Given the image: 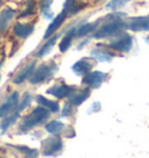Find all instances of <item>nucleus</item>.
Here are the masks:
<instances>
[{"mask_svg":"<svg viewBox=\"0 0 149 158\" xmlns=\"http://www.w3.org/2000/svg\"><path fill=\"white\" fill-rule=\"evenodd\" d=\"M124 16L125 14L122 13H114V14H109V16H106L107 19H109V21L105 22L97 28V30L93 33V37L97 40H104L118 37L120 35H122L126 31V29H128L127 22L121 19Z\"/></svg>","mask_w":149,"mask_h":158,"instance_id":"1","label":"nucleus"},{"mask_svg":"<svg viewBox=\"0 0 149 158\" xmlns=\"http://www.w3.org/2000/svg\"><path fill=\"white\" fill-rule=\"evenodd\" d=\"M50 114H51V112L49 109L39 105L37 107H35L33 109L32 113L21 118V122L19 124V130L25 133L30 129H34L39 126L45 124L49 120Z\"/></svg>","mask_w":149,"mask_h":158,"instance_id":"2","label":"nucleus"},{"mask_svg":"<svg viewBox=\"0 0 149 158\" xmlns=\"http://www.w3.org/2000/svg\"><path fill=\"white\" fill-rule=\"evenodd\" d=\"M57 70H58V65L56 64L54 60H51L49 63L41 64L39 68H35L33 74L30 76V84L37 85L45 83V81L54 77V74L57 72Z\"/></svg>","mask_w":149,"mask_h":158,"instance_id":"3","label":"nucleus"},{"mask_svg":"<svg viewBox=\"0 0 149 158\" xmlns=\"http://www.w3.org/2000/svg\"><path fill=\"white\" fill-rule=\"evenodd\" d=\"M99 47H105L107 49H112L113 51H118V52H128L133 47V39L128 33H124L113 41H111L109 43L99 44Z\"/></svg>","mask_w":149,"mask_h":158,"instance_id":"4","label":"nucleus"},{"mask_svg":"<svg viewBox=\"0 0 149 158\" xmlns=\"http://www.w3.org/2000/svg\"><path fill=\"white\" fill-rule=\"evenodd\" d=\"M42 147V155L45 156H55L58 152L62 151L63 149V141L61 138L60 134L57 135H53L49 137H47L45 139L42 141L41 143Z\"/></svg>","mask_w":149,"mask_h":158,"instance_id":"5","label":"nucleus"},{"mask_svg":"<svg viewBox=\"0 0 149 158\" xmlns=\"http://www.w3.org/2000/svg\"><path fill=\"white\" fill-rule=\"evenodd\" d=\"M19 100H20V94L19 92H12V93L6 98V101L0 105V118H5L11 113L14 112V109L18 108L19 105Z\"/></svg>","mask_w":149,"mask_h":158,"instance_id":"6","label":"nucleus"},{"mask_svg":"<svg viewBox=\"0 0 149 158\" xmlns=\"http://www.w3.org/2000/svg\"><path fill=\"white\" fill-rule=\"evenodd\" d=\"M77 91L78 89H77V87H74V86H70V85H65V84H58V85H54L53 87L47 89V93L57 99H64V98H70Z\"/></svg>","mask_w":149,"mask_h":158,"instance_id":"7","label":"nucleus"},{"mask_svg":"<svg viewBox=\"0 0 149 158\" xmlns=\"http://www.w3.org/2000/svg\"><path fill=\"white\" fill-rule=\"evenodd\" d=\"M107 77V74L101 72V71H91L89 73L84 76V78L82 80V83L86 85L90 89H99L101 84L105 81V79Z\"/></svg>","mask_w":149,"mask_h":158,"instance_id":"8","label":"nucleus"},{"mask_svg":"<svg viewBox=\"0 0 149 158\" xmlns=\"http://www.w3.org/2000/svg\"><path fill=\"white\" fill-rule=\"evenodd\" d=\"M127 28L132 31H149V15L136 16L126 20Z\"/></svg>","mask_w":149,"mask_h":158,"instance_id":"9","label":"nucleus"},{"mask_svg":"<svg viewBox=\"0 0 149 158\" xmlns=\"http://www.w3.org/2000/svg\"><path fill=\"white\" fill-rule=\"evenodd\" d=\"M35 25L34 22H28V23H22V22H16L13 27V34L18 39L26 40L29 37L30 35L34 33Z\"/></svg>","mask_w":149,"mask_h":158,"instance_id":"10","label":"nucleus"},{"mask_svg":"<svg viewBox=\"0 0 149 158\" xmlns=\"http://www.w3.org/2000/svg\"><path fill=\"white\" fill-rule=\"evenodd\" d=\"M35 68H36V60H32L28 64H26L22 69H20V71L16 73L14 78H13V84L15 85H20L23 81H26L27 79L30 78V76L33 74Z\"/></svg>","mask_w":149,"mask_h":158,"instance_id":"11","label":"nucleus"},{"mask_svg":"<svg viewBox=\"0 0 149 158\" xmlns=\"http://www.w3.org/2000/svg\"><path fill=\"white\" fill-rule=\"evenodd\" d=\"M72 71L77 76H80V77H84L86 74L91 72V70L93 69V62H92V58H82L79 59L78 62H76L74 65H72Z\"/></svg>","mask_w":149,"mask_h":158,"instance_id":"12","label":"nucleus"},{"mask_svg":"<svg viewBox=\"0 0 149 158\" xmlns=\"http://www.w3.org/2000/svg\"><path fill=\"white\" fill-rule=\"evenodd\" d=\"M66 18H68V13H66V10L63 8L62 12H61L60 14L57 15V16L51 21V23L49 25V27L47 28V30H45V36H43L45 40L49 39L51 35H54L55 31H56V30H58V28L62 26V23L64 22Z\"/></svg>","mask_w":149,"mask_h":158,"instance_id":"13","label":"nucleus"},{"mask_svg":"<svg viewBox=\"0 0 149 158\" xmlns=\"http://www.w3.org/2000/svg\"><path fill=\"white\" fill-rule=\"evenodd\" d=\"M117 56V51H112V49H93L91 50V57L98 62H111Z\"/></svg>","mask_w":149,"mask_h":158,"instance_id":"14","label":"nucleus"},{"mask_svg":"<svg viewBox=\"0 0 149 158\" xmlns=\"http://www.w3.org/2000/svg\"><path fill=\"white\" fill-rule=\"evenodd\" d=\"M89 6L87 2H84V1H78V0H65L64 2V8L68 13V16H72V15H76L77 13H79L80 10H83L84 8H86Z\"/></svg>","mask_w":149,"mask_h":158,"instance_id":"15","label":"nucleus"},{"mask_svg":"<svg viewBox=\"0 0 149 158\" xmlns=\"http://www.w3.org/2000/svg\"><path fill=\"white\" fill-rule=\"evenodd\" d=\"M15 16V10L7 7L0 12V33H5Z\"/></svg>","mask_w":149,"mask_h":158,"instance_id":"16","label":"nucleus"},{"mask_svg":"<svg viewBox=\"0 0 149 158\" xmlns=\"http://www.w3.org/2000/svg\"><path fill=\"white\" fill-rule=\"evenodd\" d=\"M100 22H101V19L95 21L93 23H84V25H82L76 29V37H84V36H87L91 33H95L97 28L99 27Z\"/></svg>","mask_w":149,"mask_h":158,"instance_id":"17","label":"nucleus"},{"mask_svg":"<svg viewBox=\"0 0 149 158\" xmlns=\"http://www.w3.org/2000/svg\"><path fill=\"white\" fill-rule=\"evenodd\" d=\"M90 94H91V89H90V87H86V89H82V91H77L74 94H72L71 97L69 98V102L74 107H77V106H79V105H82L83 102H84L86 99L90 97Z\"/></svg>","mask_w":149,"mask_h":158,"instance_id":"18","label":"nucleus"},{"mask_svg":"<svg viewBox=\"0 0 149 158\" xmlns=\"http://www.w3.org/2000/svg\"><path fill=\"white\" fill-rule=\"evenodd\" d=\"M36 101L37 104L43 106L45 108H48L51 112V113H57L60 110V104L57 101H53V100H49L47 99L43 95H36Z\"/></svg>","mask_w":149,"mask_h":158,"instance_id":"19","label":"nucleus"},{"mask_svg":"<svg viewBox=\"0 0 149 158\" xmlns=\"http://www.w3.org/2000/svg\"><path fill=\"white\" fill-rule=\"evenodd\" d=\"M76 36V28H71L69 31H66V34L63 36V39L61 40L60 43V51L61 52H66L71 44H72V40Z\"/></svg>","mask_w":149,"mask_h":158,"instance_id":"20","label":"nucleus"},{"mask_svg":"<svg viewBox=\"0 0 149 158\" xmlns=\"http://www.w3.org/2000/svg\"><path fill=\"white\" fill-rule=\"evenodd\" d=\"M58 37H60V34H56L54 35L53 37L50 36V39L45 42V44L41 47L40 49H39V51H37V54H36V56L37 57H45V55H48L50 52V50L54 48V45L56 44V41L58 40Z\"/></svg>","mask_w":149,"mask_h":158,"instance_id":"21","label":"nucleus"},{"mask_svg":"<svg viewBox=\"0 0 149 158\" xmlns=\"http://www.w3.org/2000/svg\"><path fill=\"white\" fill-rule=\"evenodd\" d=\"M19 118H20V112H18V110L11 113L10 115H7L5 118H2V121H1V123H0V128L2 130V133H5L10 127H12V126L18 121Z\"/></svg>","mask_w":149,"mask_h":158,"instance_id":"22","label":"nucleus"},{"mask_svg":"<svg viewBox=\"0 0 149 158\" xmlns=\"http://www.w3.org/2000/svg\"><path fill=\"white\" fill-rule=\"evenodd\" d=\"M45 130L49 134H53V135H57V134H61L64 131L65 129V124L63 122H61L58 120H51L45 126Z\"/></svg>","mask_w":149,"mask_h":158,"instance_id":"23","label":"nucleus"},{"mask_svg":"<svg viewBox=\"0 0 149 158\" xmlns=\"http://www.w3.org/2000/svg\"><path fill=\"white\" fill-rule=\"evenodd\" d=\"M35 7H36V0H27L25 4V8L21 10L19 18H28L30 15L35 14Z\"/></svg>","mask_w":149,"mask_h":158,"instance_id":"24","label":"nucleus"},{"mask_svg":"<svg viewBox=\"0 0 149 158\" xmlns=\"http://www.w3.org/2000/svg\"><path fill=\"white\" fill-rule=\"evenodd\" d=\"M53 0H39V4H40V8L42 14L45 19H51L54 14H53V10H50V6H51Z\"/></svg>","mask_w":149,"mask_h":158,"instance_id":"25","label":"nucleus"},{"mask_svg":"<svg viewBox=\"0 0 149 158\" xmlns=\"http://www.w3.org/2000/svg\"><path fill=\"white\" fill-rule=\"evenodd\" d=\"M11 147L27 157H37L39 156V151L36 149H30L28 147H23V145H11Z\"/></svg>","mask_w":149,"mask_h":158,"instance_id":"26","label":"nucleus"},{"mask_svg":"<svg viewBox=\"0 0 149 158\" xmlns=\"http://www.w3.org/2000/svg\"><path fill=\"white\" fill-rule=\"evenodd\" d=\"M32 101H33V95L29 93V92H26L23 93L22 95V99H21V102L18 105V108L16 110L18 112H22V110H25L30 104H32Z\"/></svg>","mask_w":149,"mask_h":158,"instance_id":"27","label":"nucleus"},{"mask_svg":"<svg viewBox=\"0 0 149 158\" xmlns=\"http://www.w3.org/2000/svg\"><path fill=\"white\" fill-rule=\"evenodd\" d=\"M129 0H111L109 4H106V8L109 10H119L125 6Z\"/></svg>","mask_w":149,"mask_h":158,"instance_id":"28","label":"nucleus"},{"mask_svg":"<svg viewBox=\"0 0 149 158\" xmlns=\"http://www.w3.org/2000/svg\"><path fill=\"white\" fill-rule=\"evenodd\" d=\"M74 106L70 104L69 101L68 102H65L64 106H63V108L61 110V116L62 118H68V116H71L72 113H74Z\"/></svg>","mask_w":149,"mask_h":158,"instance_id":"29","label":"nucleus"},{"mask_svg":"<svg viewBox=\"0 0 149 158\" xmlns=\"http://www.w3.org/2000/svg\"><path fill=\"white\" fill-rule=\"evenodd\" d=\"M100 109V102H93L92 104V106H91V108H90V110L87 112L89 114H91L92 112H98Z\"/></svg>","mask_w":149,"mask_h":158,"instance_id":"30","label":"nucleus"},{"mask_svg":"<svg viewBox=\"0 0 149 158\" xmlns=\"http://www.w3.org/2000/svg\"><path fill=\"white\" fill-rule=\"evenodd\" d=\"M90 42V40H84V41H83V42H82V43H80V44H78L77 45V49L78 50H80L82 49V48H83V47H84L85 44H87V43H89Z\"/></svg>","mask_w":149,"mask_h":158,"instance_id":"31","label":"nucleus"},{"mask_svg":"<svg viewBox=\"0 0 149 158\" xmlns=\"http://www.w3.org/2000/svg\"><path fill=\"white\" fill-rule=\"evenodd\" d=\"M95 1H97V2H101V1H104V0H95Z\"/></svg>","mask_w":149,"mask_h":158,"instance_id":"32","label":"nucleus"},{"mask_svg":"<svg viewBox=\"0 0 149 158\" xmlns=\"http://www.w3.org/2000/svg\"><path fill=\"white\" fill-rule=\"evenodd\" d=\"M1 5H2V0H0V7H1Z\"/></svg>","mask_w":149,"mask_h":158,"instance_id":"33","label":"nucleus"},{"mask_svg":"<svg viewBox=\"0 0 149 158\" xmlns=\"http://www.w3.org/2000/svg\"><path fill=\"white\" fill-rule=\"evenodd\" d=\"M0 39H1V33H0Z\"/></svg>","mask_w":149,"mask_h":158,"instance_id":"34","label":"nucleus"}]
</instances>
